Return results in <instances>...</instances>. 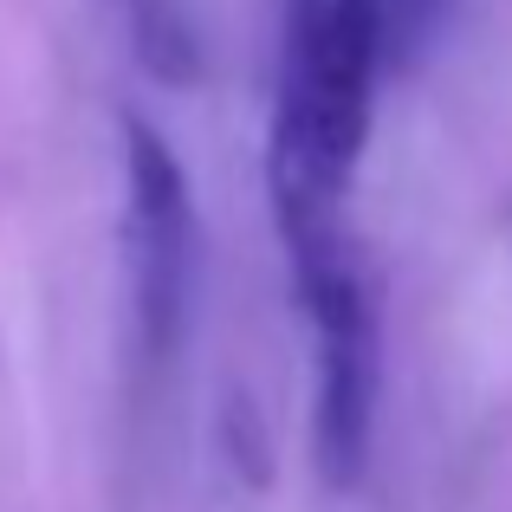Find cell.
Returning a JSON list of instances; mask_svg holds the SVG:
<instances>
[{
	"label": "cell",
	"mask_w": 512,
	"mask_h": 512,
	"mask_svg": "<svg viewBox=\"0 0 512 512\" xmlns=\"http://www.w3.org/2000/svg\"><path fill=\"white\" fill-rule=\"evenodd\" d=\"M383 72L376 0H286L273 72V143L266 188L286 260L344 240V188L370 137V91Z\"/></svg>",
	"instance_id": "obj_1"
},
{
	"label": "cell",
	"mask_w": 512,
	"mask_h": 512,
	"mask_svg": "<svg viewBox=\"0 0 512 512\" xmlns=\"http://www.w3.org/2000/svg\"><path fill=\"white\" fill-rule=\"evenodd\" d=\"M292 286L312 318L318 344V409H312V454L331 493H350L370 467L376 441V396H383V312L363 260L331 247L292 260Z\"/></svg>",
	"instance_id": "obj_2"
},
{
	"label": "cell",
	"mask_w": 512,
	"mask_h": 512,
	"mask_svg": "<svg viewBox=\"0 0 512 512\" xmlns=\"http://www.w3.org/2000/svg\"><path fill=\"white\" fill-rule=\"evenodd\" d=\"M195 273H201V227L188 175L163 143V130L124 117V292L137 350L150 363H169L188 338L195 312Z\"/></svg>",
	"instance_id": "obj_3"
},
{
	"label": "cell",
	"mask_w": 512,
	"mask_h": 512,
	"mask_svg": "<svg viewBox=\"0 0 512 512\" xmlns=\"http://www.w3.org/2000/svg\"><path fill=\"white\" fill-rule=\"evenodd\" d=\"M117 20H124V39L150 78H163V85L201 78V39L175 0H117Z\"/></svg>",
	"instance_id": "obj_4"
},
{
	"label": "cell",
	"mask_w": 512,
	"mask_h": 512,
	"mask_svg": "<svg viewBox=\"0 0 512 512\" xmlns=\"http://www.w3.org/2000/svg\"><path fill=\"white\" fill-rule=\"evenodd\" d=\"M461 0H376V39H383V65L415 72L428 52L448 39Z\"/></svg>",
	"instance_id": "obj_5"
}]
</instances>
